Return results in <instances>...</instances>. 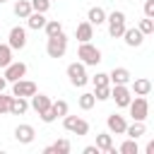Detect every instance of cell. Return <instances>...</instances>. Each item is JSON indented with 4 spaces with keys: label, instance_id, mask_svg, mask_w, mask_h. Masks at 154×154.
Masks as SVG:
<instances>
[{
    "label": "cell",
    "instance_id": "1",
    "mask_svg": "<svg viewBox=\"0 0 154 154\" xmlns=\"http://www.w3.org/2000/svg\"><path fill=\"white\" fill-rule=\"evenodd\" d=\"M67 51V36L60 31L55 36H48V43H46V53L48 58H63Z\"/></svg>",
    "mask_w": 154,
    "mask_h": 154
},
{
    "label": "cell",
    "instance_id": "2",
    "mask_svg": "<svg viewBox=\"0 0 154 154\" xmlns=\"http://www.w3.org/2000/svg\"><path fill=\"white\" fill-rule=\"evenodd\" d=\"M77 58H79V63H84V65H99V63H101V51L87 41V43H79Z\"/></svg>",
    "mask_w": 154,
    "mask_h": 154
},
{
    "label": "cell",
    "instance_id": "3",
    "mask_svg": "<svg viewBox=\"0 0 154 154\" xmlns=\"http://www.w3.org/2000/svg\"><path fill=\"white\" fill-rule=\"evenodd\" d=\"M128 108H130L132 120L144 123V120H147V116H149V101H147V96H135V99H130Z\"/></svg>",
    "mask_w": 154,
    "mask_h": 154
},
{
    "label": "cell",
    "instance_id": "4",
    "mask_svg": "<svg viewBox=\"0 0 154 154\" xmlns=\"http://www.w3.org/2000/svg\"><path fill=\"white\" fill-rule=\"evenodd\" d=\"M106 22H108V34L113 38H120L125 31V14L120 10H113L111 14H106Z\"/></svg>",
    "mask_w": 154,
    "mask_h": 154
},
{
    "label": "cell",
    "instance_id": "5",
    "mask_svg": "<svg viewBox=\"0 0 154 154\" xmlns=\"http://www.w3.org/2000/svg\"><path fill=\"white\" fill-rule=\"evenodd\" d=\"M67 77H70V84H75V87H84V84L89 82L87 65H84V63H70V65H67Z\"/></svg>",
    "mask_w": 154,
    "mask_h": 154
},
{
    "label": "cell",
    "instance_id": "6",
    "mask_svg": "<svg viewBox=\"0 0 154 154\" xmlns=\"http://www.w3.org/2000/svg\"><path fill=\"white\" fill-rule=\"evenodd\" d=\"M63 125H65V130L67 132H75V135H87L89 132V123L84 120V118H79V116H63Z\"/></svg>",
    "mask_w": 154,
    "mask_h": 154
},
{
    "label": "cell",
    "instance_id": "7",
    "mask_svg": "<svg viewBox=\"0 0 154 154\" xmlns=\"http://www.w3.org/2000/svg\"><path fill=\"white\" fill-rule=\"evenodd\" d=\"M7 46L12 51H22L26 46V29L24 26H12L10 29V36H7Z\"/></svg>",
    "mask_w": 154,
    "mask_h": 154
},
{
    "label": "cell",
    "instance_id": "8",
    "mask_svg": "<svg viewBox=\"0 0 154 154\" xmlns=\"http://www.w3.org/2000/svg\"><path fill=\"white\" fill-rule=\"evenodd\" d=\"M111 99H116V106L128 108V103H130L132 94H130L128 84H113V89H111Z\"/></svg>",
    "mask_w": 154,
    "mask_h": 154
},
{
    "label": "cell",
    "instance_id": "9",
    "mask_svg": "<svg viewBox=\"0 0 154 154\" xmlns=\"http://www.w3.org/2000/svg\"><path fill=\"white\" fill-rule=\"evenodd\" d=\"M14 87H12V96H24V99H29L31 94H36V84L34 82H29V79H17V82H12Z\"/></svg>",
    "mask_w": 154,
    "mask_h": 154
},
{
    "label": "cell",
    "instance_id": "10",
    "mask_svg": "<svg viewBox=\"0 0 154 154\" xmlns=\"http://www.w3.org/2000/svg\"><path fill=\"white\" fill-rule=\"evenodd\" d=\"M2 70H5L2 77H5L7 82H17V79H22V77L26 75V65H24V63H10V65L2 67Z\"/></svg>",
    "mask_w": 154,
    "mask_h": 154
},
{
    "label": "cell",
    "instance_id": "11",
    "mask_svg": "<svg viewBox=\"0 0 154 154\" xmlns=\"http://www.w3.org/2000/svg\"><path fill=\"white\" fill-rule=\"evenodd\" d=\"M106 125H108V132H113V135H125V128H128V123L120 113H111L106 118Z\"/></svg>",
    "mask_w": 154,
    "mask_h": 154
},
{
    "label": "cell",
    "instance_id": "12",
    "mask_svg": "<svg viewBox=\"0 0 154 154\" xmlns=\"http://www.w3.org/2000/svg\"><path fill=\"white\" fill-rule=\"evenodd\" d=\"M34 137H36V132H34L31 125L24 123V125H17V128H14V140H17V142H22V144H31Z\"/></svg>",
    "mask_w": 154,
    "mask_h": 154
},
{
    "label": "cell",
    "instance_id": "13",
    "mask_svg": "<svg viewBox=\"0 0 154 154\" xmlns=\"http://www.w3.org/2000/svg\"><path fill=\"white\" fill-rule=\"evenodd\" d=\"M108 82H113V84H130L132 75H130L128 67H113L111 75H108Z\"/></svg>",
    "mask_w": 154,
    "mask_h": 154
},
{
    "label": "cell",
    "instance_id": "14",
    "mask_svg": "<svg viewBox=\"0 0 154 154\" xmlns=\"http://www.w3.org/2000/svg\"><path fill=\"white\" fill-rule=\"evenodd\" d=\"M123 38H125V43L130 46V48H137V46H142V41H144V34L135 26V29H128L125 26V31H123Z\"/></svg>",
    "mask_w": 154,
    "mask_h": 154
},
{
    "label": "cell",
    "instance_id": "15",
    "mask_svg": "<svg viewBox=\"0 0 154 154\" xmlns=\"http://www.w3.org/2000/svg\"><path fill=\"white\" fill-rule=\"evenodd\" d=\"M26 111H29V101H26L24 96H12V99H10L7 113H12V116H24Z\"/></svg>",
    "mask_w": 154,
    "mask_h": 154
},
{
    "label": "cell",
    "instance_id": "16",
    "mask_svg": "<svg viewBox=\"0 0 154 154\" xmlns=\"http://www.w3.org/2000/svg\"><path fill=\"white\" fill-rule=\"evenodd\" d=\"M75 36H77V41H79V43H87V41H91V38H94V26H91L89 22H79V24H77V29H75Z\"/></svg>",
    "mask_w": 154,
    "mask_h": 154
},
{
    "label": "cell",
    "instance_id": "17",
    "mask_svg": "<svg viewBox=\"0 0 154 154\" xmlns=\"http://www.w3.org/2000/svg\"><path fill=\"white\" fill-rule=\"evenodd\" d=\"M29 99H31V101H29V106H31L36 113H43L46 108H51V99H48L46 94H31Z\"/></svg>",
    "mask_w": 154,
    "mask_h": 154
},
{
    "label": "cell",
    "instance_id": "18",
    "mask_svg": "<svg viewBox=\"0 0 154 154\" xmlns=\"http://www.w3.org/2000/svg\"><path fill=\"white\" fill-rule=\"evenodd\" d=\"M87 22H89L91 26L103 24V22H106V12H103V7H89V12H87Z\"/></svg>",
    "mask_w": 154,
    "mask_h": 154
},
{
    "label": "cell",
    "instance_id": "19",
    "mask_svg": "<svg viewBox=\"0 0 154 154\" xmlns=\"http://www.w3.org/2000/svg\"><path fill=\"white\" fill-rule=\"evenodd\" d=\"M132 91H135V96H147L149 91H152V82L149 79H135L132 82Z\"/></svg>",
    "mask_w": 154,
    "mask_h": 154
},
{
    "label": "cell",
    "instance_id": "20",
    "mask_svg": "<svg viewBox=\"0 0 154 154\" xmlns=\"http://www.w3.org/2000/svg\"><path fill=\"white\" fill-rule=\"evenodd\" d=\"M31 12H34V10H31V2H29V0H17V2H14V14H17L19 19H26Z\"/></svg>",
    "mask_w": 154,
    "mask_h": 154
},
{
    "label": "cell",
    "instance_id": "21",
    "mask_svg": "<svg viewBox=\"0 0 154 154\" xmlns=\"http://www.w3.org/2000/svg\"><path fill=\"white\" fill-rule=\"evenodd\" d=\"M43 24H46V17H43V12H31L29 17H26V26L29 29H43Z\"/></svg>",
    "mask_w": 154,
    "mask_h": 154
},
{
    "label": "cell",
    "instance_id": "22",
    "mask_svg": "<svg viewBox=\"0 0 154 154\" xmlns=\"http://www.w3.org/2000/svg\"><path fill=\"white\" fill-rule=\"evenodd\" d=\"M144 132H147V128H144V123H140V120H135L132 125H128V128H125V135H128V137H132V140H140Z\"/></svg>",
    "mask_w": 154,
    "mask_h": 154
},
{
    "label": "cell",
    "instance_id": "23",
    "mask_svg": "<svg viewBox=\"0 0 154 154\" xmlns=\"http://www.w3.org/2000/svg\"><path fill=\"white\" fill-rule=\"evenodd\" d=\"M96 147H99V152H108V149L113 147V135H111V132L96 135Z\"/></svg>",
    "mask_w": 154,
    "mask_h": 154
},
{
    "label": "cell",
    "instance_id": "24",
    "mask_svg": "<svg viewBox=\"0 0 154 154\" xmlns=\"http://www.w3.org/2000/svg\"><path fill=\"white\" fill-rule=\"evenodd\" d=\"M43 29H46V36H55V34H60V31H63V24H60L58 19H46Z\"/></svg>",
    "mask_w": 154,
    "mask_h": 154
},
{
    "label": "cell",
    "instance_id": "25",
    "mask_svg": "<svg viewBox=\"0 0 154 154\" xmlns=\"http://www.w3.org/2000/svg\"><path fill=\"white\" fill-rule=\"evenodd\" d=\"M12 63V48L7 43H0V67H7Z\"/></svg>",
    "mask_w": 154,
    "mask_h": 154
},
{
    "label": "cell",
    "instance_id": "26",
    "mask_svg": "<svg viewBox=\"0 0 154 154\" xmlns=\"http://www.w3.org/2000/svg\"><path fill=\"white\" fill-rule=\"evenodd\" d=\"M51 108H53V113L58 116V118H63L67 111H70V106H67V101H63V99H58V101H51Z\"/></svg>",
    "mask_w": 154,
    "mask_h": 154
},
{
    "label": "cell",
    "instance_id": "27",
    "mask_svg": "<svg viewBox=\"0 0 154 154\" xmlns=\"http://www.w3.org/2000/svg\"><path fill=\"white\" fill-rule=\"evenodd\" d=\"M118 152H120V154H137V152H140L137 140H132V137H130V140H125V142L120 144V149H118Z\"/></svg>",
    "mask_w": 154,
    "mask_h": 154
},
{
    "label": "cell",
    "instance_id": "28",
    "mask_svg": "<svg viewBox=\"0 0 154 154\" xmlns=\"http://www.w3.org/2000/svg\"><path fill=\"white\" fill-rule=\"evenodd\" d=\"M70 149H72L70 140H58L55 144H51V152H58V154H67Z\"/></svg>",
    "mask_w": 154,
    "mask_h": 154
},
{
    "label": "cell",
    "instance_id": "29",
    "mask_svg": "<svg viewBox=\"0 0 154 154\" xmlns=\"http://www.w3.org/2000/svg\"><path fill=\"white\" fill-rule=\"evenodd\" d=\"M137 29H140V31H142L144 36L154 34V19H152V17H144V19L140 22V26H137Z\"/></svg>",
    "mask_w": 154,
    "mask_h": 154
},
{
    "label": "cell",
    "instance_id": "30",
    "mask_svg": "<svg viewBox=\"0 0 154 154\" xmlns=\"http://www.w3.org/2000/svg\"><path fill=\"white\" fill-rule=\"evenodd\" d=\"M94 103H96V99H94V94H82L79 96V108H84V111H89V108H94Z\"/></svg>",
    "mask_w": 154,
    "mask_h": 154
},
{
    "label": "cell",
    "instance_id": "31",
    "mask_svg": "<svg viewBox=\"0 0 154 154\" xmlns=\"http://www.w3.org/2000/svg\"><path fill=\"white\" fill-rule=\"evenodd\" d=\"M29 2H31V10H34V12H43V14H46L48 7H51V0H29Z\"/></svg>",
    "mask_w": 154,
    "mask_h": 154
},
{
    "label": "cell",
    "instance_id": "32",
    "mask_svg": "<svg viewBox=\"0 0 154 154\" xmlns=\"http://www.w3.org/2000/svg\"><path fill=\"white\" fill-rule=\"evenodd\" d=\"M94 99H96V101H106V99H111V87H108V84H106V87H96Z\"/></svg>",
    "mask_w": 154,
    "mask_h": 154
},
{
    "label": "cell",
    "instance_id": "33",
    "mask_svg": "<svg viewBox=\"0 0 154 154\" xmlns=\"http://www.w3.org/2000/svg\"><path fill=\"white\" fill-rule=\"evenodd\" d=\"M91 82H94V87H106V84H108V75H106V72H96V75L91 77Z\"/></svg>",
    "mask_w": 154,
    "mask_h": 154
},
{
    "label": "cell",
    "instance_id": "34",
    "mask_svg": "<svg viewBox=\"0 0 154 154\" xmlns=\"http://www.w3.org/2000/svg\"><path fill=\"white\" fill-rule=\"evenodd\" d=\"M38 116H41V120H43V123H53V120L58 118V116L53 113V108H46V111H43V113H38Z\"/></svg>",
    "mask_w": 154,
    "mask_h": 154
},
{
    "label": "cell",
    "instance_id": "35",
    "mask_svg": "<svg viewBox=\"0 0 154 154\" xmlns=\"http://www.w3.org/2000/svg\"><path fill=\"white\" fill-rule=\"evenodd\" d=\"M10 99H12V96H5V94L0 91V113H7V108H10Z\"/></svg>",
    "mask_w": 154,
    "mask_h": 154
},
{
    "label": "cell",
    "instance_id": "36",
    "mask_svg": "<svg viewBox=\"0 0 154 154\" xmlns=\"http://www.w3.org/2000/svg\"><path fill=\"white\" fill-rule=\"evenodd\" d=\"M144 17L154 19V0H144Z\"/></svg>",
    "mask_w": 154,
    "mask_h": 154
},
{
    "label": "cell",
    "instance_id": "37",
    "mask_svg": "<svg viewBox=\"0 0 154 154\" xmlns=\"http://www.w3.org/2000/svg\"><path fill=\"white\" fill-rule=\"evenodd\" d=\"M84 154H99V147L96 144H89V147H84Z\"/></svg>",
    "mask_w": 154,
    "mask_h": 154
},
{
    "label": "cell",
    "instance_id": "38",
    "mask_svg": "<svg viewBox=\"0 0 154 154\" xmlns=\"http://www.w3.org/2000/svg\"><path fill=\"white\" fill-rule=\"evenodd\" d=\"M144 152H147V154H154V140H152V142H147V147H144Z\"/></svg>",
    "mask_w": 154,
    "mask_h": 154
},
{
    "label": "cell",
    "instance_id": "39",
    "mask_svg": "<svg viewBox=\"0 0 154 154\" xmlns=\"http://www.w3.org/2000/svg\"><path fill=\"white\" fill-rule=\"evenodd\" d=\"M5 87H7V79H5V77H0V91H5Z\"/></svg>",
    "mask_w": 154,
    "mask_h": 154
},
{
    "label": "cell",
    "instance_id": "40",
    "mask_svg": "<svg viewBox=\"0 0 154 154\" xmlns=\"http://www.w3.org/2000/svg\"><path fill=\"white\" fill-rule=\"evenodd\" d=\"M0 2H5V0H0Z\"/></svg>",
    "mask_w": 154,
    "mask_h": 154
},
{
    "label": "cell",
    "instance_id": "41",
    "mask_svg": "<svg viewBox=\"0 0 154 154\" xmlns=\"http://www.w3.org/2000/svg\"><path fill=\"white\" fill-rule=\"evenodd\" d=\"M51 2H53V0H51Z\"/></svg>",
    "mask_w": 154,
    "mask_h": 154
}]
</instances>
